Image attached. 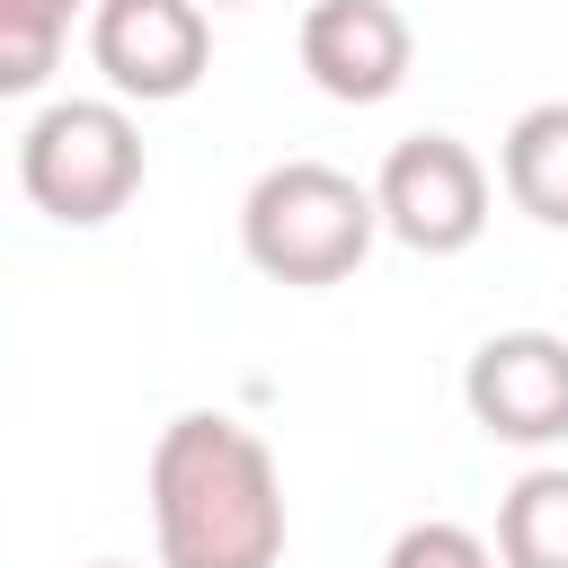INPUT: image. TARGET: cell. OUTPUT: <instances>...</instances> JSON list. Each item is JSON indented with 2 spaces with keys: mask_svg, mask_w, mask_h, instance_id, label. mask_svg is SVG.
Segmentation results:
<instances>
[{
  "mask_svg": "<svg viewBox=\"0 0 568 568\" xmlns=\"http://www.w3.org/2000/svg\"><path fill=\"white\" fill-rule=\"evenodd\" d=\"M293 44H302L311 89L337 98V106H382V98H399V80H408V62H417V36H408V18H399L390 0H311Z\"/></svg>",
  "mask_w": 568,
  "mask_h": 568,
  "instance_id": "cell-7",
  "label": "cell"
},
{
  "mask_svg": "<svg viewBox=\"0 0 568 568\" xmlns=\"http://www.w3.org/2000/svg\"><path fill=\"white\" fill-rule=\"evenodd\" d=\"M382 240V213H373V186H355L346 169L328 160H275L257 169V186L240 195V257L266 275V284H293V293H320V284H346Z\"/></svg>",
  "mask_w": 568,
  "mask_h": 568,
  "instance_id": "cell-2",
  "label": "cell"
},
{
  "mask_svg": "<svg viewBox=\"0 0 568 568\" xmlns=\"http://www.w3.org/2000/svg\"><path fill=\"white\" fill-rule=\"evenodd\" d=\"M195 9H204V0H195ZM213 9H240V0H213Z\"/></svg>",
  "mask_w": 568,
  "mask_h": 568,
  "instance_id": "cell-13",
  "label": "cell"
},
{
  "mask_svg": "<svg viewBox=\"0 0 568 568\" xmlns=\"http://www.w3.org/2000/svg\"><path fill=\"white\" fill-rule=\"evenodd\" d=\"M89 568H133V559H89Z\"/></svg>",
  "mask_w": 568,
  "mask_h": 568,
  "instance_id": "cell-12",
  "label": "cell"
},
{
  "mask_svg": "<svg viewBox=\"0 0 568 568\" xmlns=\"http://www.w3.org/2000/svg\"><path fill=\"white\" fill-rule=\"evenodd\" d=\"M18 186L44 222L98 231L142 195V124L115 98H53L18 142Z\"/></svg>",
  "mask_w": 568,
  "mask_h": 568,
  "instance_id": "cell-3",
  "label": "cell"
},
{
  "mask_svg": "<svg viewBox=\"0 0 568 568\" xmlns=\"http://www.w3.org/2000/svg\"><path fill=\"white\" fill-rule=\"evenodd\" d=\"M373 213L417 257H462L488 231V169L462 133H408L373 169Z\"/></svg>",
  "mask_w": 568,
  "mask_h": 568,
  "instance_id": "cell-4",
  "label": "cell"
},
{
  "mask_svg": "<svg viewBox=\"0 0 568 568\" xmlns=\"http://www.w3.org/2000/svg\"><path fill=\"white\" fill-rule=\"evenodd\" d=\"M497 186L515 213H532L541 231H568V98H541L506 124L497 142Z\"/></svg>",
  "mask_w": 568,
  "mask_h": 568,
  "instance_id": "cell-8",
  "label": "cell"
},
{
  "mask_svg": "<svg viewBox=\"0 0 568 568\" xmlns=\"http://www.w3.org/2000/svg\"><path fill=\"white\" fill-rule=\"evenodd\" d=\"M89 62L115 106H178L213 62V18L195 0H89Z\"/></svg>",
  "mask_w": 568,
  "mask_h": 568,
  "instance_id": "cell-5",
  "label": "cell"
},
{
  "mask_svg": "<svg viewBox=\"0 0 568 568\" xmlns=\"http://www.w3.org/2000/svg\"><path fill=\"white\" fill-rule=\"evenodd\" d=\"M89 0H0V98H36L62 71L71 18Z\"/></svg>",
  "mask_w": 568,
  "mask_h": 568,
  "instance_id": "cell-10",
  "label": "cell"
},
{
  "mask_svg": "<svg viewBox=\"0 0 568 568\" xmlns=\"http://www.w3.org/2000/svg\"><path fill=\"white\" fill-rule=\"evenodd\" d=\"M497 568H568V462L524 470L497 497Z\"/></svg>",
  "mask_w": 568,
  "mask_h": 568,
  "instance_id": "cell-9",
  "label": "cell"
},
{
  "mask_svg": "<svg viewBox=\"0 0 568 568\" xmlns=\"http://www.w3.org/2000/svg\"><path fill=\"white\" fill-rule=\"evenodd\" d=\"M382 568H497V559H488V541H479L470 524H453V515H426V524L390 532Z\"/></svg>",
  "mask_w": 568,
  "mask_h": 568,
  "instance_id": "cell-11",
  "label": "cell"
},
{
  "mask_svg": "<svg viewBox=\"0 0 568 568\" xmlns=\"http://www.w3.org/2000/svg\"><path fill=\"white\" fill-rule=\"evenodd\" d=\"M462 408L488 444H568V337L559 328H497L462 364Z\"/></svg>",
  "mask_w": 568,
  "mask_h": 568,
  "instance_id": "cell-6",
  "label": "cell"
},
{
  "mask_svg": "<svg viewBox=\"0 0 568 568\" xmlns=\"http://www.w3.org/2000/svg\"><path fill=\"white\" fill-rule=\"evenodd\" d=\"M151 541L160 568H275L284 559V479L257 426L186 408L151 444Z\"/></svg>",
  "mask_w": 568,
  "mask_h": 568,
  "instance_id": "cell-1",
  "label": "cell"
}]
</instances>
